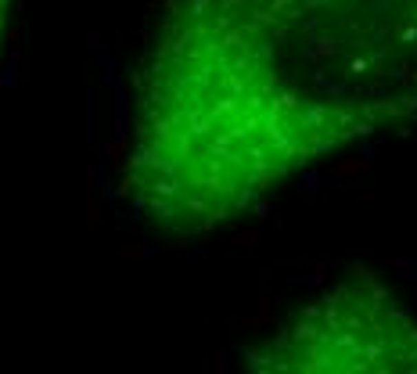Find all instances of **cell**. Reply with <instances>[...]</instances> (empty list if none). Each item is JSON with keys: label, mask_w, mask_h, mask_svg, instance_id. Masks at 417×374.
<instances>
[{"label": "cell", "mask_w": 417, "mask_h": 374, "mask_svg": "<svg viewBox=\"0 0 417 374\" xmlns=\"http://www.w3.org/2000/svg\"><path fill=\"white\" fill-rule=\"evenodd\" d=\"M248 374H417V314L374 270H349L245 349Z\"/></svg>", "instance_id": "7a4b0ae2"}, {"label": "cell", "mask_w": 417, "mask_h": 374, "mask_svg": "<svg viewBox=\"0 0 417 374\" xmlns=\"http://www.w3.org/2000/svg\"><path fill=\"white\" fill-rule=\"evenodd\" d=\"M11 11H14V0H0V43L8 36V25H11Z\"/></svg>", "instance_id": "3957f363"}, {"label": "cell", "mask_w": 417, "mask_h": 374, "mask_svg": "<svg viewBox=\"0 0 417 374\" xmlns=\"http://www.w3.org/2000/svg\"><path fill=\"white\" fill-rule=\"evenodd\" d=\"M417 119V0H162L140 51L122 191L202 238Z\"/></svg>", "instance_id": "6da1fadb"}]
</instances>
